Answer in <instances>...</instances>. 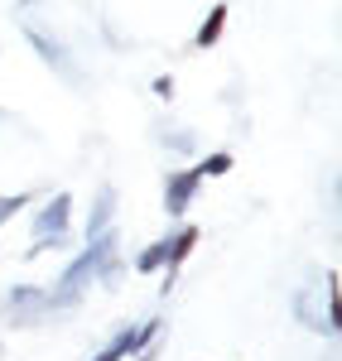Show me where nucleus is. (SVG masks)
Instances as JSON below:
<instances>
[{"label":"nucleus","instance_id":"f257e3e1","mask_svg":"<svg viewBox=\"0 0 342 361\" xmlns=\"http://www.w3.org/2000/svg\"><path fill=\"white\" fill-rule=\"evenodd\" d=\"M68 217H73V193H54L44 207H39V217H34V246L29 255H44L49 246H63V236H68Z\"/></svg>","mask_w":342,"mask_h":361},{"label":"nucleus","instance_id":"f03ea898","mask_svg":"<svg viewBox=\"0 0 342 361\" xmlns=\"http://www.w3.org/2000/svg\"><path fill=\"white\" fill-rule=\"evenodd\" d=\"M159 328H164L159 318H149V323H140V328H126V333L111 337V342H106L92 361H126V357H135V352H145V347L159 337Z\"/></svg>","mask_w":342,"mask_h":361},{"label":"nucleus","instance_id":"7ed1b4c3","mask_svg":"<svg viewBox=\"0 0 342 361\" xmlns=\"http://www.w3.org/2000/svg\"><path fill=\"white\" fill-rule=\"evenodd\" d=\"M198 188H202L198 164L169 173V178H164V212H169V217H183V212H188V202L198 197Z\"/></svg>","mask_w":342,"mask_h":361},{"label":"nucleus","instance_id":"20e7f679","mask_svg":"<svg viewBox=\"0 0 342 361\" xmlns=\"http://www.w3.org/2000/svg\"><path fill=\"white\" fill-rule=\"evenodd\" d=\"M193 246H198V226H178V231L169 236V255H164V270H169V275H164V294L173 289V279H178V270H183V260L193 255Z\"/></svg>","mask_w":342,"mask_h":361},{"label":"nucleus","instance_id":"39448f33","mask_svg":"<svg viewBox=\"0 0 342 361\" xmlns=\"http://www.w3.org/2000/svg\"><path fill=\"white\" fill-rule=\"evenodd\" d=\"M25 39L34 44V49H39V58H44L49 68H58V73H63V78H73V73H78V68H73V58L63 54V44H54L49 34H39V29H25Z\"/></svg>","mask_w":342,"mask_h":361},{"label":"nucleus","instance_id":"423d86ee","mask_svg":"<svg viewBox=\"0 0 342 361\" xmlns=\"http://www.w3.org/2000/svg\"><path fill=\"white\" fill-rule=\"evenodd\" d=\"M222 29H227V0H217V5L207 10V20H202L198 34H193V49H212V44L222 39Z\"/></svg>","mask_w":342,"mask_h":361},{"label":"nucleus","instance_id":"0eeeda50","mask_svg":"<svg viewBox=\"0 0 342 361\" xmlns=\"http://www.w3.org/2000/svg\"><path fill=\"white\" fill-rule=\"evenodd\" d=\"M111 217H116V188H102L97 202H92V212H87V241H92L97 231H106Z\"/></svg>","mask_w":342,"mask_h":361},{"label":"nucleus","instance_id":"6e6552de","mask_svg":"<svg viewBox=\"0 0 342 361\" xmlns=\"http://www.w3.org/2000/svg\"><path fill=\"white\" fill-rule=\"evenodd\" d=\"M164 255H169V236L149 241V246L140 250V260H135V270H140V275H154V270H164Z\"/></svg>","mask_w":342,"mask_h":361},{"label":"nucleus","instance_id":"1a4fd4ad","mask_svg":"<svg viewBox=\"0 0 342 361\" xmlns=\"http://www.w3.org/2000/svg\"><path fill=\"white\" fill-rule=\"evenodd\" d=\"M198 173H202V178H222V173H231V154H227V149H217V154L198 159Z\"/></svg>","mask_w":342,"mask_h":361},{"label":"nucleus","instance_id":"9d476101","mask_svg":"<svg viewBox=\"0 0 342 361\" xmlns=\"http://www.w3.org/2000/svg\"><path fill=\"white\" fill-rule=\"evenodd\" d=\"M25 207H29V193H5L0 197V226L10 222L15 212H25Z\"/></svg>","mask_w":342,"mask_h":361},{"label":"nucleus","instance_id":"9b49d317","mask_svg":"<svg viewBox=\"0 0 342 361\" xmlns=\"http://www.w3.org/2000/svg\"><path fill=\"white\" fill-rule=\"evenodd\" d=\"M154 97H164V102H169V97H173V78H154Z\"/></svg>","mask_w":342,"mask_h":361}]
</instances>
